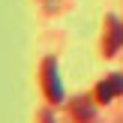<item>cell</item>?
<instances>
[{
    "mask_svg": "<svg viewBox=\"0 0 123 123\" xmlns=\"http://www.w3.org/2000/svg\"><path fill=\"white\" fill-rule=\"evenodd\" d=\"M42 84H45V96L51 102H60V99H63V84H60L57 63H54V60H45V66H42Z\"/></svg>",
    "mask_w": 123,
    "mask_h": 123,
    "instance_id": "6da1fadb",
    "label": "cell"
},
{
    "mask_svg": "<svg viewBox=\"0 0 123 123\" xmlns=\"http://www.w3.org/2000/svg\"><path fill=\"white\" fill-rule=\"evenodd\" d=\"M105 54L111 57V54H117V48L123 45V24L117 21L114 15H108V21H105Z\"/></svg>",
    "mask_w": 123,
    "mask_h": 123,
    "instance_id": "7a4b0ae2",
    "label": "cell"
},
{
    "mask_svg": "<svg viewBox=\"0 0 123 123\" xmlns=\"http://www.w3.org/2000/svg\"><path fill=\"white\" fill-rule=\"evenodd\" d=\"M123 93V75H108L105 81L96 87V99L99 102H111L114 96Z\"/></svg>",
    "mask_w": 123,
    "mask_h": 123,
    "instance_id": "3957f363",
    "label": "cell"
},
{
    "mask_svg": "<svg viewBox=\"0 0 123 123\" xmlns=\"http://www.w3.org/2000/svg\"><path fill=\"white\" fill-rule=\"evenodd\" d=\"M72 114H75L78 120H84V123H87L90 117H93V105H90L87 99H78V102H75V108H72Z\"/></svg>",
    "mask_w": 123,
    "mask_h": 123,
    "instance_id": "277c9868",
    "label": "cell"
}]
</instances>
